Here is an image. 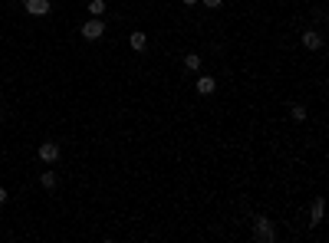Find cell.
Masks as SVG:
<instances>
[{"instance_id":"cell-1","label":"cell","mask_w":329,"mask_h":243,"mask_svg":"<svg viewBox=\"0 0 329 243\" xmlns=\"http://www.w3.org/2000/svg\"><path fill=\"white\" fill-rule=\"evenodd\" d=\"M254 237H257L260 243H276V227L270 217H257L254 220Z\"/></svg>"},{"instance_id":"cell-2","label":"cell","mask_w":329,"mask_h":243,"mask_svg":"<svg viewBox=\"0 0 329 243\" xmlns=\"http://www.w3.org/2000/svg\"><path fill=\"white\" fill-rule=\"evenodd\" d=\"M82 36L89 39V43H96V39H102L106 36V23H102V16H92V20H89V23H82Z\"/></svg>"},{"instance_id":"cell-3","label":"cell","mask_w":329,"mask_h":243,"mask_svg":"<svg viewBox=\"0 0 329 243\" xmlns=\"http://www.w3.org/2000/svg\"><path fill=\"white\" fill-rule=\"evenodd\" d=\"M36 155H40L43 165H56V161H60V145H56V141H43L36 148Z\"/></svg>"},{"instance_id":"cell-4","label":"cell","mask_w":329,"mask_h":243,"mask_svg":"<svg viewBox=\"0 0 329 243\" xmlns=\"http://www.w3.org/2000/svg\"><path fill=\"white\" fill-rule=\"evenodd\" d=\"M24 10H26L30 16H50V13H53L50 0H26V3H24Z\"/></svg>"},{"instance_id":"cell-5","label":"cell","mask_w":329,"mask_h":243,"mask_svg":"<svg viewBox=\"0 0 329 243\" xmlns=\"http://www.w3.org/2000/svg\"><path fill=\"white\" fill-rule=\"evenodd\" d=\"M198 92H201V95H214V92H218V79L204 72V76L198 79Z\"/></svg>"},{"instance_id":"cell-6","label":"cell","mask_w":329,"mask_h":243,"mask_svg":"<svg viewBox=\"0 0 329 243\" xmlns=\"http://www.w3.org/2000/svg\"><path fill=\"white\" fill-rule=\"evenodd\" d=\"M303 46H306V49H322V36H320L316 30H306V33H303Z\"/></svg>"},{"instance_id":"cell-7","label":"cell","mask_w":329,"mask_h":243,"mask_svg":"<svg viewBox=\"0 0 329 243\" xmlns=\"http://www.w3.org/2000/svg\"><path fill=\"white\" fill-rule=\"evenodd\" d=\"M128 43H132V49L135 53H142V49L148 46V33H142V30H135L132 36H128Z\"/></svg>"},{"instance_id":"cell-8","label":"cell","mask_w":329,"mask_h":243,"mask_svg":"<svg viewBox=\"0 0 329 243\" xmlns=\"http://www.w3.org/2000/svg\"><path fill=\"white\" fill-rule=\"evenodd\" d=\"M201 56H198V53H188V56H184V69H191V72H198V69H201Z\"/></svg>"},{"instance_id":"cell-9","label":"cell","mask_w":329,"mask_h":243,"mask_svg":"<svg viewBox=\"0 0 329 243\" xmlns=\"http://www.w3.org/2000/svg\"><path fill=\"white\" fill-rule=\"evenodd\" d=\"M89 13H92V16H102V13H106V0H89Z\"/></svg>"},{"instance_id":"cell-10","label":"cell","mask_w":329,"mask_h":243,"mask_svg":"<svg viewBox=\"0 0 329 243\" xmlns=\"http://www.w3.org/2000/svg\"><path fill=\"white\" fill-rule=\"evenodd\" d=\"M320 220H322V197H316V201H313V220H310V224L316 227Z\"/></svg>"},{"instance_id":"cell-11","label":"cell","mask_w":329,"mask_h":243,"mask_svg":"<svg viewBox=\"0 0 329 243\" xmlns=\"http://www.w3.org/2000/svg\"><path fill=\"white\" fill-rule=\"evenodd\" d=\"M290 118H293V122H306V105H293V109H290Z\"/></svg>"},{"instance_id":"cell-12","label":"cell","mask_w":329,"mask_h":243,"mask_svg":"<svg viewBox=\"0 0 329 243\" xmlns=\"http://www.w3.org/2000/svg\"><path fill=\"white\" fill-rule=\"evenodd\" d=\"M40 184H43L46 191H53V188H56V174H53V171H43V178H40Z\"/></svg>"},{"instance_id":"cell-13","label":"cell","mask_w":329,"mask_h":243,"mask_svg":"<svg viewBox=\"0 0 329 243\" xmlns=\"http://www.w3.org/2000/svg\"><path fill=\"white\" fill-rule=\"evenodd\" d=\"M220 3H224V0H204V7H211V10H218Z\"/></svg>"},{"instance_id":"cell-14","label":"cell","mask_w":329,"mask_h":243,"mask_svg":"<svg viewBox=\"0 0 329 243\" xmlns=\"http://www.w3.org/2000/svg\"><path fill=\"white\" fill-rule=\"evenodd\" d=\"M4 201H7V188H0V204H4Z\"/></svg>"},{"instance_id":"cell-15","label":"cell","mask_w":329,"mask_h":243,"mask_svg":"<svg viewBox=\"0 0 329 243\" xmlns=\"http://www.w3.org/2000/svg\"><path fill=\"white\" fill-rule=\"evenodd\" d=\"M181 3H184V7H194V3H198V0H181Z\"/></svg>"}]
</instances>
